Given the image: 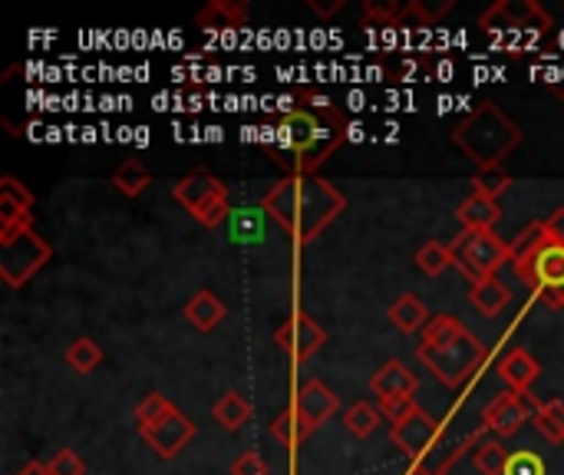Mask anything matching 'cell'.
Listing matches in <instances>:
<instances>
[{
    "instance_id": "cb8c5ba5",
    "label": "cell",
    "mask_w": 564,
    "mask_h": 475,
    "mask_svg": "<svg viewBox=\"0 0 564 475\" xmlns=\"http://www.w3.org/2000/svg\"><path fill=\"white\" fill-rule=\"evenodd\" d=\"M502 475H564V463L555 469V460L542 456L539 450H512Z\"/></svg>"
},
{
    "instance_id": "f1b7e54d",
    "label": "cell",
    "mask_w": 564,
    "mask_h": 475,
    "mask_svg": "<svg viewBox=\"0 0 564 475\" xmlns=\"http://www.w3.org/2000/svg\"><path fill=\"white\" fill-rule=\"evenodd\" d=\"M516 185V179L502 169V165H492V169H476L473 175V195H486V198H502L509 188Z\"/></svg>"
},
{
    "instance_id": "44dd1931",
    "label": "cell",
    "mask_w": 564,
    "mask_h": 475,
    "mask_svg": "<svg viewBox=\"0 0 564 475\" xmlns=\"http://www.w3.org/2000/svg\"><path fill=\"white\" fill-rule=\"evenodd\" d=\"M387 317H390V324H393L400 334H416V331H426V324L433 321V317H430V311H426V304H423L416 294H400V298L390 304Z\"/></svg>"
},
{
    "instance_id": "ac0fdd59",
    "label": "cell",
    "mask_w": 564,
    "mask_h": 475,
    "mask_svg": "<svg viewBox=\"0 0 564 475\" xmlns=\"http://www.w3.org/2000/svg\"><path fill=\"white\" fill-rule=\"evenodd\" d=\"M195 23L208 33H221V30H241L248 23V3L238 0H212L208 7L198 10Z\"/></svg>"
},
{
    "instance_id": "52a82bcc",
    "label": "cell",
    "mask_w": 564,
    "mask_h": 475,
    "mask_svg": "<svg viewBox=\"0 0 564 475\" xmlns=\"http://www.w3.org/2000/svg\"><path fill=\"white\" fill-rule=\"evenodd\" d=\"M53 248L33 231V228H17L0 235V278L7 288H23L46 261Z\"/></svg>"
},
{
    "instance_id": "5bb4252c",
    "label": "cell",
    "mask_w": 564,
    "mask_h": 475,
    "mask_svg": "<svg viewBox=\"0 0 564 475\" xmlns=\"http://www.w3.org/2000/svg\"><path fill=\"white\" fill-rule=\"evenodd\" d=\"M291 407H294V413L301 417V423H304V430L311 436L340 410V400H337V393L324 380H307V384L297 387Z\"/></svg>"
},
{
    "instance_id": "e0dca14e",
    "label": "cell",
    "mask_w": 564,
    "mask_h": 475,
    "mask_svg": "<svg viewBox=\"0 0 564 475\" xmlns=\"http://www.w3.org/2000/svg\"><path fill=\"white\" fill-rule=\"evenodd\" d=\"M416 377L413 370H406V364L400 360H387L373 377H370V390L380 400H397V397H413L416 393Z\"/></svg>"
},
{
    "instance_id": "4fadbf2b",
    "label": "cell",
    "mask_w": 564,
    "mask_h": 475,
    "mask_svg": "<svg viewBox=\"0 0 564 475\" xmlns=\"http://www.w3.org/2000/svg\"><path fill=\"white\" fill-rule=\"evenodd\" d=\"M195 433H198V427H195L182 410H172V413L162 417L159 423L139 430L142 443H145L159 460H175V456L195 440Z\"/></svg>"
},
{
    "instance_id": "7c38bea8",
    "label": "cell",
    "mask_w": 564,
    "mask_h": 475,
    "mask_svg": "<svg viewBox=\"0 0 564 475\" xmlns=\"http://www.w3.org/2000/svg\"><path fill=\"white\" fill-rule=\"evenodd\" d=\"M535 407H539V400L532 397V393H502V397H496L486 410H482V430L486 433H492L496 440H509V436H516L529 420H535Z\"/></svg>"
},
{
    "instance_id": "f35d334b",
    "label": "cell",
    "mask_w": 564,
    "mask_h": 475,
    "mask_svg": "<svg viewBox=\"0 0 564 475\" xmlns=\"http://www.w3.org/2000/svg\"><path fill=\"white\" fill-rule=\"evenodd\" d=\"M545 222V231H549V238L552 241H558V245H564V205L562 208H555L549 218H542Z\"/></svg>"
},
{
    "instance_id": "5b68a950",
    "label": "cell",
    "mask_w": 564,
    "mask_h": 475,
    "mask_svg": "<svg viewBox=\"0 0 564 475\" xmlns=\"http://www.w3.org/2000/svg\"><path fill=\"white\" fill-rule=\"evenodd\" d=\"M172 198L205 228H218L225 218H231L228 185L218 175L205 172V169H195L185 179H178L172 185Z\"/></svg>"
},
{
    "instance_id": "4316f807",
    "label": "cell",
    "mask_w": 564,
    "mask_h": 475,
    "mask_svg": "<svg viewBox=\"0 0 564 475\" xmlns=\"http://www.w3.org/2000/svg\"><path fill=\"white\" fill-rule=\"evenodd\" d=\"M271 436H274V440H278L291 456H294V453L311 440V436H307V430H304V423H301V417L294 413V407H288V410L271 423Z\"/></svg>"
},
{
    "instance_id": "d6a6232c",
    "label": "cell",
    "mask_w": 564,
    "mask_h": 475,
    "mask_svg": "<svg viewBox=\"0 0 564 475\" xmlns=\"http://www.w3.org/2000/svg\"><path fill=\"white\" fill-rule=\"evenodd\" d=\"M545 241H549L545 222H532V225H529V228L512 241V265H516V261H525L529 255H535Z\"/></svg>"
},
{
    "instance_id": "1f68e13d",
    "label": "cell",
    "mask_w": 564,
    "mask_h": 475,
    "mask_svg": "<svg viewBox=\"0 0 564 475\" xmlns=\"http://www.w3.org/2000/svg\"><path fill=\"white\" fill-rule=\"evenodd\" d=\"M449 265H453V251H449V245H443V241H426V245L416 251V268H420V274H426V278H440Z\"/></svg>"
},
{
    "instance_id": "4dcf8cb0",
    "label": "cell",
    "mask_w": 564,
    "mask_h": 475,
    "mask_svg": "<svg viewBox=\"0 0 564 475\" xmlns=\"http://www.w3.org/2000/svg\"><path fill=\"white\" fill-rule=\"evenodd\" d=\"M66 364H69V370H76V374H93V370L102 364V350H99L96 341L76 337V341L66 347Z\"/></svg>"
},
{
    "instance_id": "8fae6325",
    "label": "cell",
    "mask_w": 564,
    "mask_h": 475,
    "mask_svg": "<svg viewBox=\"0 0 564 475\" xmlns=\"http://www.w3.org/2000/svg\"><path fill=\"white\" fill-rule=\"evenodd\" d=\"M274 344L291 357V364L301 367L327 344V331L304 307H294L291 317L274 331Z\"/></svg>"
},
{
    "instance_id": "9c48e42d",
    "label": "cell",
    "mask_w": 564,
    "mask_h": 475,
    "mask_svg": "<svg viewBox=\"0 0 564 475\" xmlns=\"http://www.w3.org/2000/svg\"><path fill=\"white\" fill-rule=\"evenodd\" d=\"M479 26L486 33H549L555 20L535 0H499L479 17Z\"/></svg>"
},
{
    "instance_id": "e575fe53",
    "label": "cell",
    "mask_w": 564,
    "mask_h": 475,
    "mask_svg": "<svg viewBox=\"0 0 564 475\" xmlns=\"http://www.w3.org/2000/svg\"><path fill=\"white\" fill-rule=\"evenodd\" d=\"M400 13H403V7H397V3H377V0H367L364 3L367 30L370 26H397L400 23Z\"/></svg>"
},
{
    "instance_id": "d6986e66",
    "label": "cell",
    "mask_w": 564,
    "mask_h": 475,
    "mask_svg": "<svg viewBox=\"0 0 564 475\" xmlns=\"http://www.w3.org/2000/svg\"><path fill=\"white\" fill-rule=\"evenodd\" d=\"M456 215H459L463 231H492L496 222L502 218V208H499V202H492V198H486V195H469V198L456 208Z\"/></svg>"
},
{
    "instance_id": "60d3db41",
    "label": "cell",
    "mask_w": 564,
    "mask_h": 475,
    "mask_svg": "<svg viewBox=\"0 0 564 475\" xmlns=\"http://www.w3.org/2000/svg\"><path fill=\"white\" fill-rule=\"evenodd\" d=\"M403 475H440V473H433V469H426L423 463H410V466H406V473H403Z\"/></svg>"
},
{
    "instance_id": "ab89813d",
    "label": "cell",
    "mask_w": 564,
    "mask_h": 475,
    "mask_svg": "<svg viewBox=\"0 0 564 475\" xmlns=\"http://www.w3.org/2000/svg\"><path fill=\"white\" fill-rule=\"evenodd\" d=\"M17 475H53L50 473V463H40V460H33V463H26L23 469Z\"/></svg>"
},
{
    "instance_id": "b9f144b4",
    "label": "cell",
    "mask_w": 564,
    "mask_h": 475,
    "mask_svg": "<svg viewBox=\"0 0 564 475\" xmlns=\"http://www.w3.org/2000/svg\"><path fill=\"white\" fill-rule=\"evenodd\" d=\"M347 139H350V142H360V139H364V129H360L357 122H350V129H347Z\"/></svg>"
},
{
    "instance_id": "ffe728a7",
    "label": "cell",
    "mask_w": 564,
    "mask_h": 475,
    "mask_svg": "<svg viewBox=\"0 0 564 475\" xmlns=\"http://www.w3.org/2000/svg\"><path fill=\"white\" fill-rule=\"evenodd\" d=\"M185 317L195 331L202 334H212L225 317H228V307L212 294V291H195L192 301L185 304Z\"/></svg>"
},
{
    "instance_id": "30bf717a",
    "label": "cell",
    "mask_w": 564,
    "mask_h": 475,
    "mask_svg": "<svg viewBox=\"0 0 564 475\" xmlns=\"http://www.w3.org/2000/svg\"><path fill=\"white\" fill-rule=\"evenodd\" d=\"M390 440L410 463H423L446 440V427L433 420L423 407H416L406 420L390 427Z\"/></svg>"
},
{
    "instance_id": "ba28073f",
    "label": "cell",
    "mask_w": 564,
    "mask_h": 475,
    "mask_svg": "<svg viewBox=\"0 0 564 475\" xmlns=\"http://www.w3.org/2000/svg\"><path fill=\"white\" fill-rule=\"evenodd\" d=\"M512 268L519 281L539 294V301H545L555 311L564 307V245L549 238L535 255H529L525 261H516Z\"/></svg>"
},
{
    "instance_id": "836d02e7",
    "label": "cell",
    "mask_w": 564,
    "mask_h": 475,
    "mask_svg": "<svg viewBox=\"0 0 564 475\" xmlns=\"http://www.w3.org/2000/svg\"><path fill=\"white\" fill-rule=\"evenodd\" d=\"M175 407L169 403V397H162V393H149V397H142V403L135 407V427L142 430V427H152V423H159L162 417H169Z\"/></svg>"
},
{
    "instance_id": "d4e9b609",
    "label": "cell",
    "mask_w": 564,
    "mask_h": 475,
    "mask_svg": "<svg viewBox=\"0 0 564 475\" xmlns=\"http://www.w3.org/2000/svg\"><path fill=\"white\" fill-rule=\"evenodd\" d=\"M112 185H116L119 195L139 198V195L152 185V172H149L139 159H126V162L112 172Z\"/></svg>"
},
{
    "instance_id": "7402d4cb",
    "label": "cell",
    "mask_w": 564,
    "mask_h": 475,
    "mask_svg": "<svg viewBox=\"0 0 564 475\" xmlns=\"http://www.w3.org/2000/svg\"><path fill=\"white\" fill-rule=\"evenodd\" d=\"M469 304H473L482 317H499V314L512 304V291H509L499 278H486V281L473 284Z\"/></svg>"
},
{
    "instance_id": "d590c367",
    "label": "cell",
    "mask_w": 564,
    "mask_h": 475,
    "mask_svg": "<svg viewBox=\"0 0 564 475\" xmlns=\"http://www.w3.org/2000/svg\"><path fill=\"white\" fill-rule=\"evenodd\" d=\"M416 410V400L413 397H397V400H380V413H383V420L393 427V423H400V420H406L410 413Z\"/></svg>"
},
{
    "instance_id": "3957f363",
    "label": "cell",
    "mask_w": 564,
    "mask_h": 475,
    "mask_svg": "<svg viewBox=\"0 0 564 475\" xmlns=\"http://www.w3.org/2000/svg\"><path fill=\"white\" fill-rule=\"evenodd\" d=\"M489 357V347L449 314H436L416 344V360L449 390H463L473 377H479Z\"/></svg>"
},
{
    "instance_id": "8d00e7d4",
    "label": "cell",
    "mask_w": 564,
    "mask_h": 475,
    "mask_svg": "<svg viewBox=\"0 0 564 475\" xmlns=\"http://www.w3.org/2000/svg\"><path fill=\"white\" fill-rule=\"evenodd\" d=\"M50 473L53 475H86V463L73 453V450H59L50 460Z\"/></svg>"
},
{
    "instance_id": "83f0119b",
    "label": "cell",
    "mask_w": 564,
    "mask_h": 475,
    "mask_svg": "<svg viewBox=\"0 0 564 475\" xmlns=\"http://www.w3.org/2000/svg\"><path fill=\"white\" fill-rule=\"evenodd\" d=\"M264 208H245V212H231V241L238 245H254L264 238Z\"/></svg>"
},
{
    "instance_id": "2e32d148",
    "label": "cell",
    "mask_w": 564,
    "mask_h": 475,
    "mask_svg": "<svg viewBox=\"0 0 564 475\" xmlns=\"http://www.w3.org/2000/svg\"><path fill=\"white\" fill-rule=\"evenodd\" d=\"M499 380L512 390V393H529L532 390V384L542 377V364L529 354V350H522V347H516V350H509L502 360H499Z\"/></svg>"
},
{
    "instance_id": "74e56055",
    "label": "cell",
    "mask_w": 564,
    "mask_h": 475,
    "mask_svg": "<svg viewBox=\"0 0 564 475\" xmlns=\"http://www.w3.org/2000/svg\"><path fill=\"white\" fill-rule=\"evenodd\" d=\"M231 475H268V463L261 460V453L245 450V453L231 463Z\"/></svg>"
},
{
    "instance_id": "f546056e",
    "label": "cell",
    "mask_w": 564,
    "mask_h": 475,
    "mask_svg": "<svg viewBox=\"0 0 564 475\" xmlns=\"http://www.w3.org/2000/svg\"><path fill=\"white\" fill-rule=\"evenodd\" d=\"M344 423H347V430H350L357 440H367V436H373L377 427L383 423V413H380V407H370L367 400H357V403L347 410Z\"/></svg>"
},
{
    "instance_id": "6da1fadb",
    "label": "cell",
    "mask_w": 564,
    "mask_h": 475,
    "mask_svg": "<svg viewBox=\"0 0 564 475\" xmlns=\"http://www.w3.org/2000/svg\"><path fill=\"white\" fill-rule=\"evenodd\" d=\"M347 116L314 89H297L274 129L271 155L284 175H317L347 139Z\"/></svg>"
},
{
    "instance_id": "8992f818",
    "label": "cell",
    "mask_w": 564,
    "mask_h": 475,
    "mask_svg": "<svg viewBox=\"0 0 564 475\" xmlns=\"http://www.w3.org/2000/svg\"><path fill=\"white\" fill-rule=\"evenodd\" d=\"M449 251H453V265L473 284L496 278L502 265H512V241H502L496 231H459L449 241Z\"/></svg>"
},
{
    "instance_id": "7a4b0ae2",
    "label": "cell",
    "mask_w": 564,
    "mask_h": 475,
    "mask_svg": "<svg viewBox=\"0 0 564 475\" xmlns=\"http://www.w3.org/2000/svg\"><path fill=\"white\" fill-rule=\"evenodd\" d=\"M261 208L297 245H307L347 208V195L324 175H284L261 198Z\"/></svg>"
},
{
    "instance_id": "603a6c76",
    "label": "cell",
    "mask_w": 564,
    "mask_h": 475,
    "mask_svg": "<svg viewBox=\"0 0 564 475\" xmlns=\"http://www.w3.org/2000/svg\"><path fill=\"white\" fill-rule=\"evenodd\" d=\"M212 417L228 430V433H238V430H245L248 423H251V417H254V407L241 397V393H225L215 407H212Z\"/></svg>"
},
{
    "instance_id": "484cf974",
    "label": "cell",
    "mask_w": 564,
    "mask_h": 475,
    "mask_svg": "<svg viewBox=\"0 0 564 475\" xmlns=\"http://www.w3.org/2000/svg\"><path fill=\"white\" fill-rule=\"evenodd\" d=\"M535 430L552 443V446H562L564 443V403L562 400H539L535 407Z\"/></svg>"
},
{
    "instance_id": "7bdbcfd3",
    "label": "cell",
    "mask_w": 564,
    "mask_h": 475,
    "mask_svg": "<svg viewBox=\"0 0 564 475\" xmlns=\"http://www.w3.org/2000/svg\"><path fill=\"white\" fill-rule=\"evenodd\" d=\"M552 93H555L558 99H564V86H555V83H552Z\"/></svg>"
},
{
    "instance_id": "9a60e30c",
    "label": "cell",
    "mask_w": 564,
    "mask_h": 475,
    "mask_svg": "<svg viewBox=\"0 0 564 475\" xmlns=\"http://www.w3.org/2000/svg\"><path fill=\"white\" fill-rule=\"evenodd\" d=\"M33 195L13 179L3 175L0 179V235L17 231V228H33Z\"/></svg>"
},
{
    "instance_id": "277c9868",
    "label": "cell",
    "mask_w": 564,
    "mask_h": 475,
    "mask_svg": "<svg viewBox=\"0 0 564 475\" xmlns=\"http://www.w3.org/2000/svg\"><path fill=\"white\" fill-rule=\"evenodd\" d=\"M453 142L459 152H466L479 169L502 165V159L522 142V129L499 109V102L486 99L473 112H466L453 126Z\"/></svg>"
}]
</instances>
